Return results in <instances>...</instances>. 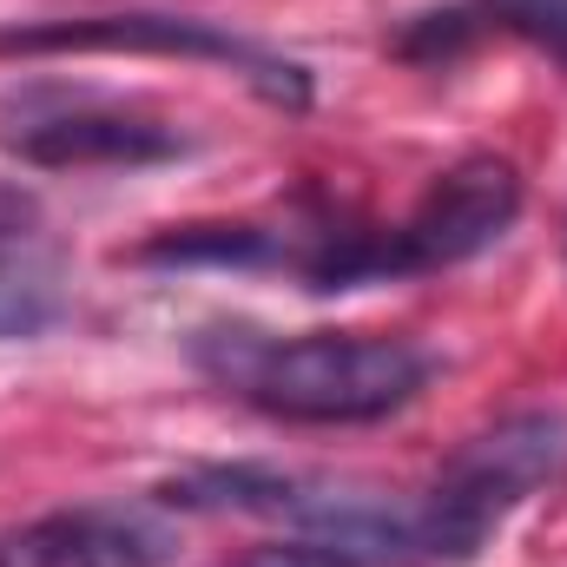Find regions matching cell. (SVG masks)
Returning <instances> with one entry per match:
<instances>
[{"label":"cell","instance_id":"obj_11","mask_svg":"<svg viewBox=\"0 0 567 567\" xmlns=\"http://www.w3.org/2000/svg\"><path fill=\"white\" fill-rule=\"evenodd\" d=\"M33 218H40V205H33L20 185H0V245L27 238V231H33Z\"/></svg>","mask_w":567,"mask_h":567},{"label":"cell","instance_id":"obj_3","mask_svg":"<svg viewBox=\"0 0 567 567\" xmlns=\"http://www.w3.org/2000/svg\"><path fill=\"white\" fill-rule=\"evenodd\" d=\"M567 475V416L548 410H528V416H508V423L468 435L435 488L423 495V522H429V555L435 567H462L488 548V535L548 482Z\"/></svg>","mask_w":567,"mask_h":567},{"label":"cell","instance_id":"obj_7","mask_svg":"<svg viewBox=\"0 0 567 567\" xmlns=\"http://www.w3.org/2000/svg\"><path fill=\"white\" fill-rule=\"evenodd\" d=\"M60 310H66V290H60V271L47 258L0 251V343H20V337L53 330Z\"/></svg>","mask_w":567,"mask_h":567},{"label":"cell","instance_id":"obj_5","mask_svg":"<svg viewBox=\"0 0 567 567\" xmlns=\"http://www.w3.org/2000/svg\"><path fill=\"white\" fill-rule=\"evenodd\" d=\"M0 145L40 172H86V165H165L185 158L192 140L165 120H145L106 100H60V93H33L7 113Z\"/></svg>","mask_w":567,"mask_h":567},{"label":"cell","instance_id":"obj_6","mask_svg":"<svg viewBox=\"0 0 567 567\" xmlns=\"http://www.w3.org/2000/svg\"><path fill=\"white\" fill-rule=\"evenodd\" d=\"M172 555L178 535L126 502H80L0 528V567H165Z\"/></svg>","mask_w":567,"mask_h":567},{"label":"cell","instance_id":"obj_2","mask_svg":"<svg viewBox=\"0 0 567 567\" xmlns=\"http://www.w3.org/2000/svg\"><path fill=\"white\" fill-rule=\"evenodd\" d=\"M522 212V172L495 152H468L455 158L403 225H317V231H290V258L297 278L310 290H357V284H396V278H429L449 265L482 258Z\"/></svg>","mask_w":567,"mask_h":567},{"label":"cell","instance_id":"obj_4","mask_svg":"<svg viewBox=\"0 0 567 567\" xmlns=\"http://www.w3.org/2000/svg\"><path fill=\"white\" fill-rule=\"evenodd\" d=\"M0 53H158V60H205L238 73L258 100H271L284 113L310 106V73L271 53L265 40H245L231 27L212 20H178V13H93V20H40V27H0Z\"/></svg>","mask_w":567,"mask_h":567},{"label":"cell","instance_id":"obj_8","mask_svg":"<svg viewBox=\"0 0 567 567\" xmlns=\"http://www.w3.org/2000/svg\"><path fill=\"white\" fill-rule=\"evenodd\" d=\"M468 40H475V13H468V7H449V13H423V20H410L403 40H396V53L435 66V60L468 53Z\"/></svg>","mask_w":567,"mask_h":567},{"label":"cell","instance_id":"obj_9","mask_svg":"<svg viewBox=\"0 0 567 567\" xmlns=\"http://www.w3.org/2000/svg\"><path fill=\"white\" fill-rule=\"evenodd\" d=\"M488 20H502L508 33L548 47L555 60H567V0H482Z\"/></svg>","mask_w":567,"mask_h":567},{"label":"cell","instance_id":"obj_1","mask_svg":"<svg viewBox=\"0 0 567 567\" xmlns=\"http://www.w3.org/2000/svg\"><path fill=\"white\" fill-rule=\"evenodd\" d=\"M192 363L278 423H383L410 410L429 383V357L410 337H357V330H198Z\"/></svg>","mask_w":567,"mask_h":567},{"label":"cell","instance_id":"obj_10","mask_svg":"<svg viewBox=\"0 0 567 567\" xmlns=\"http://www.w3.org/2000/svg\"><path fill=\"white\" fill-rule=\"evenodd\" d=\"M238 567H357V561L337 555V548H323V542H310V535H290V542H265V548H251Z\"/></svg>","mask_w":567,"mask_h":567}]
</instances>
